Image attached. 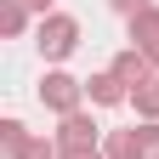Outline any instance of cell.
Wrapping results in <instances>:
<instances>
[{
    "label": "cell",
    "mask_w": 159,
    "mask_h": 159,
    "mask_svg": "<svg viewBox=\"0 0 159 159\" xmlns=\"http://www.w3.org/2000/svg\"><path fill=\"white\" fill-rule=\"evenodd\" d=\"M80 17H68V11H51V17H40L34 23V46H40V57H46L51 68H63L68 57L80 51Z\"/></svg>",
    "instance_id": "cell-1"
},
{
    "label": "cell",
    "mask_w": 159,
    "mask_h": 159,
    "mask_svg": "<svg viewBox=\"0 0 159 159\" xmlns=\"http://www.w3.org/2000/svg\"><path fill=\"white\" fill-rule=\"evenodd\" d=\"M40 108H51L57 119H68L85 108V80H74L68 68H46L40 74Z\"/></svg>",
    "instance_id": "cell-2"
},
{
    "label": "cell",
    "mask_w": 159,
    "mask_h": 159,
    "mask_svg": "<svg viewBox=\"0 0 159 159\" xmlns=\"http://www.w3.org/2000/svg\"><path fill=\"white\" fill-rule=\"evenodd\" d=\"M108 74H114L119 85H125V91L136 97V91H142V85H148V80H153L159 68H153V63H148V57L136 51V46H119V51H114V63H108Z\"/></svg>",
    "instance_id": "cell-3"
},
{
    "label": "cell",
    "mask_w": 159,
    "mask_h": 159,
    "mask_svg": "<svg viewBox=\"0 0 159 159\" xmlns=\"http://www.w3.org/2000/svg\"><path fill=\"white\" fill-rule=\"evenodd\" d=\"M51 136H57V148H102V136H108V131L97 125L85 108H80V114H68V119H57V131H51Z\"/></svg>",
    "instance_id": "cell-4"
},
{
    "label": "cell",
    "mask_w": 159,
    "mask_h": 159,
    "mask_svg": "<svg viewBox=\"0 0 159 159\" xmlns=\"http://www.w3.org/2000/svg\"><path fill=\"white\" fill-rule=\"evenodd\" d=\"M125 46H136L148 57V63L159 68V6H148V11H136L131 23H125Z\"/></svg>",
    "instance_id": "cell-5"
},
{
    "label": "cell",
    "mask_w": 159,
    "mask_h": 159,
    "mask_svg": "<svg viewBox=\"0 0 159 159\" xmlns=\"http://www.w3.org/2000/svg\"><path fill=\"white\" fill-rule=\"evenodd\" d=\"M85 97H91V108H119V102H131V91H125V85H119V80H114L108 68L85 80Z\"/></svg>",
    "instance_id": "cell-6"
},
{
    "label": "cell",
    "mask_w": 159,
    "mask_h": 159,
    "mask_svg": "<svg viewBox=\"0 0 159 159\" xmlns=\"http://www.w3.org/2000/svg\"><path fill=\"white\" fill-rule=\"evenodd\" d=\"M102 159H142V136H136V125L108 131V136H102Z\"/></svg>",
    "instance_id": "cell-7"
},
{
    "label": "cell",
    "mask_w": 159,
    "mask_h": 159,
    "mask_svg": "<svg viewBox=\"0 0 159 159\" xmlns=\"http://www.w3.org/2000/svg\"><path fill=\"white\" fill-rule=\"evenodd\" d=\"M0 34L6 40H23L29 34V6L23 0H0Z\"/></svg>",
    "instance_id": "cell-8"
},
{
    "label": "cell",
    "mask_w": 159,
    "mask_h": 159,
    "mask_svg": "<svg viewBox=\"0 0 159 159\" xmlns=\"http://www.w3.org/2000/svg\"><path fill=\"white\" fill-rule=\"evenodd\" d=\"M29 125H23V119H0V153H6V159H17V153H23L29 148Z\"/></svg>",
    "instance_id": "cell-9"
},
{
    "label": "cell",
    "mask_w": 159,
    "mask_h": 159,
    "mask_svg": "<svg viewBox=\"0 0 159 159\" xmlns=\"http://www.w3.org/2000/svg\"><path fill=\"white\" fill-rule=\"evenodd\" d=\"M131 108H136V119H159V74H153L148 85L131 97Z\"/></svg>",
    "instance_id": "cell-10"
},
{
    "label": "cell",
    "mask_w": 159,
    "mask_h": 159,
    "mask_svg": "<svg viewBox=\"0 0 159 159\" xmlns=\"http://www.w3.org/2000/svg\"><path fill=\"white\" fill-rule=\"evenodd\" d=\"M17 159H63V148H57V136H29V148Z\"/></svg>",
    "instance_id": "cell-11"
},
{
    "label": "cell",
    "mask_w": 159,
    "mask_h": 159,
    "mask_svg": "<svg viewBox=\"0 0 159 159\" xmlns=\"http://www.w3.org/2000/svg\"><path fill=\"white\" fill-rule=\"evenodd\" d=\"M136 136H142V159H159V119H136Z\"/></svg>",
    "instance_id": "cell-12"
},
{
    "label": "cell",
    "mask_w": 159,
    "mask_h": 159,
    "mask_svg": "<svg viewBox=\"0 0 159 159\" xmlns=\"http://www.w3.org/2000/svg\"><path fill=\"white\" fill-rule=\"evenodd\" d=\"M108 6H114V11H119V17H125V23H131V17H136V11H148L153 0H108Z\"/></svg>",
    "instance_id": "cell-13"
},
{
    "label": "cell",
    "mask_w": 159,
    "mask_h": 159,
    "mask_svg": "<svg viewBox=\"0 0 159 159\" xmlns=\"http://www.w3.org/2000/svg\"><path fill=\"white\" fill-rule=\"evenodd\" d=\"M63 159H102V148H63Z\"/></svg>",
    "instance_id": "cell-14"
},
{
    "label": "cell",
    "mask_w": 159,
    "mask_h": 159,
    "mask_svg": "<svg viewBox=\"0 0 159 159\" xmlns=\"http://www.w3.org/2000/svg\"><path fill=\"white\" fill-rule=\"evenodd\" d=\"M29 11H40V17H51V0H23Z\"/></svg>",
    "instance_id": "cell-15"
}]
</instances>
